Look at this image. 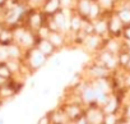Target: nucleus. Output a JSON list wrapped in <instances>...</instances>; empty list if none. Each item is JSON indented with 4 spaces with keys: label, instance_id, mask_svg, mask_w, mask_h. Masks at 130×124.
Segmentation results:
<instances>
[{
    "label": "nucleus",
    "instance_id": "obj_1",
    "mask_svg": "<svg viewBox=\"0 0 130 124\" xmlns=\"http://www.w3.org/2000/svg\"><path fill=\"white\" fill-rule=\"evenodd\" d=\"M43 61V58H42V55L40 54V52H36L35 55H33V63L36 64V65H38V64H41Z\"/></svg>",
    "mask_w": 130,
    "mask_h": 124
},
{
    "label": "nucleus",
    "instance_id": "obj_2",
    "mask_svg": "<svg viewBox=\"0 0 130 124\" xmlns=\"http://www.w3.org/2000/svg\"><path fill=\"white\" fill-rule=\"evenodd\" d=\"M121 18H122L124 21H130V12L124 10V12L121 13Z\"/></svg>",
    "mask_w": 130,
    "mask_h": 124
},
{
    "label": "nucleus",
    "instance_id": "obj_3",
    "mask_svg": "<svg viewBox=\"0 0 130 124\" xmlns=\"http://www.w3.org/2000/svg\"><path fill=\"white\" fill-rule=\"evenodd\" d=\"M42 50L43 51H51V45L48 44V42H42Z\"/></svg>",
    "mask_w": 130,
    "mask_h": 124
},
{
    "label": "nucleus",
    "instance_id": "obj_4",
    "mask_svg": "<svg viewBox=\"0 0 130 124\" xmlns=\"http://www.w3.org/2000/svg\"><path fill=\"white\" fill-rule=\"evenodd\" d=\"M97 30H98V31H103V30H105V23H100Z\"/></svg>",
    "mask_w": 130,
    "mask_h": 124
},
{
    "label": "nucleus",
    "instance_id": "obj_5",
    "mask_svg": "<svg viewBox=\"0 0 130 124\" xmlns=\"http://www.w3.org/2000/svg\"><path fill=\"white\" fill-rule=\"evenodd\" d=\"M113 121H115V120H113V118H108V120H107V123H108V124H110V123H111V124H113Z\"/></svg>",
    "mask_w": 130,
    "mask_h": 124
},
{
    "label": "nucleus",
    "instance_id": "obj_6",
    "mask_svg": "<svg viewBox=\"0 0 130 124\" xmlns=\"http://www.w3.org/2000/svg\"><path fill=\"white\" fill-rule=\"evenodd\" d=\"M127 36H129V37H130V30H129V31H127Z\"/></svg>",
    "mask_w": 130,
    "mask_h": 124
}]
</instances>
